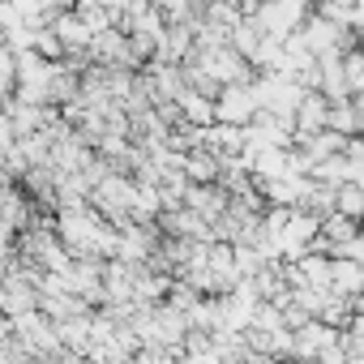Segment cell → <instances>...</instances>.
<instances>
[{
    "label": "cell",
    "mask_w": 364,
    "mask_h": 364,
    "mask_svg": "<svg viewBox=\"0 0 364 364\" xmlns=\"http://www.w3.org/2000/svg\"><path fill=\"white\" fill-rule=\"evenodd\" d=\"M249 112H253L249 95H245L240 86H232V90L223 95V107H219V116H232V120H240V116H249Z\"/></svg>",
    "instance_id": "6da1fadb"
}]
</instances>
